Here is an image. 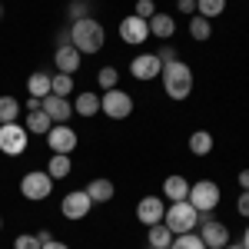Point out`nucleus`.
Masks as SVG:
<instances>
[{
	"instance_id": "79ce46f5",
	"label": "nucleus",
	"mask_w": 249,
	"mask_h": 249,
	"mask_svg": "<svg viewBox=\"0 0 249 249\" xmlns=\"http://www.w3.org/2000/svg\"><path fill=\"white\" fill-rule=\"evenodd\" d=\"M223 249H246V246H243V243H226Z\"/></svg>"
},
{
	"instance_id": "c9c22d12",
	"label": "nucleus",
	"mask_w": 249,
	"mask_h": 249,
	"mask_svg": "<svg viewBox=\"0 0 249 249\" xmlns=\"http://www.w3.org/2000/svg\"><path fill=\"white\" fill-rule=\"evenodd\" d=\"M40 107H43V96H30V100H27V113H34Z\"/></svg>"
},
{
	"instance_id": "cd10ccee",
	"label": "nucleus",
	"mask_w": 249,
	"mask_h": 249,
	"mask_svg": "<svg viewBox=\"0 0 249 249\" xmlns=\"http://www.w3.org/2000/svg\"><path fill=\"white\" fill-rule=\"evenodd\" d=\"M170 249H206V246H203V239L196 232H179V236H173Z\"/></svg>"
},
{
	"instance_id": "4468645a",
	"label": "nucleus",
	"mask_w": 249,
	"mask_h": 249,
	"mask_svg": "<svg viewBox=\"0 0 249 249\" xmlns=\"http://www.w3.org/2000/svg\"><path fill=\"white\" fill-rule=\"evenodd\" d=\"M43 113L50 116L53 123H67V120L73 116V103H70L67 96H53V93H47V96H43Z\"/></svg>"
},
{
	"instance_id": "20e7f679",
	"label": "nucleus",
	"mask_w": 249,
	"mask_h": 249,
	"mask_svg": "<svg viewBox=\"0 0 249 249\" xmlns=\"http://www.w3.org/2000/svg\"><path fill=\"white\" fill-rule=\"evenodd\" d=\"M100 113H107L110 120H126V116L133 113V96L126 93V90H120V87L103 90V96H100Z\"/></svg>"
},
{
	"instance_id": "2eb2a0df",
	"label": "nucleus",
	"mask_w": 249,
	"mask_h": 249,
	"mask_svg": "<svg viewBox=\"0 0 249 249\" xmlns=\"http://www.w3.org/2000/svg\"><path fill=\"white\" fill-rule=\"evenodd\" d=\"M80 53L77 47L70 43V47H57V53H53V63H57V73H77L80 70Z\"/></svg>"
},
{
	"instance_id": "c756f323",
	"label": "nucleus",
	"mask_w": 249,
	"mask_h": 249,
	"mask_svg": "<svg viewBox=\"0 0 249 249\" xmlns=\"http://www.w3.org/2000/svg\"><path fill=\"white\" fill-rule=\"evenodd\" d=\"M116 80H120V73H116V67H103L100 73H96V83L103 87V90H113Z\"/></svg>"
},
{
	"instance_id": "6e6552de",
	"label": "nucleus",
	"mask_w": 249,
	"mask_h": 249,
	"mask_svg": "<svg viewBox=\"0 0 249 249\" xmlns=\"http://www.w3.org/2000/svg\"><path fill=\"white\" fill-rule=\"evenodd\" d=\"M23 150H27V126H20V123H0V153L20 156Z\"/></svg>"
},
{
	"instance_id": "f3484780",
	"label": "nucleus",
	"mask_w": 249,
	"mask_h": 249,
	"mask_svg": "<svg viewBox=\"0 0 249 249\" xmlns=\"http://www.w3.org/2000/svg\"><path fill=\"white\" fill-rule=\"evenodd\" d=\"M87 193H90V199H93V206H96V203H110V199L116 196V186H113V179L100 176V179H90Z\"/></svg>"
},
{
	"instance_id": "dca6fc26",
	"label": "nucleus",
	"mask_w": 249,
	"mask_h": 249,
	"mask_svg": "<svg viewBox=\"0 0 249 249\" xmlns=\"http://www.w3.org/2000/svg\"><path fill=\"white\" fill-rule=\"evenodd\" d=\"M163 196H166L170 203L186 199V196H190V179H186V176H179V173L166 176V183H163Z\"/></svg>"
},
{
	"instance_id": "a878e982",
	"label": "nucleus",
	"mask_w": 249,
	"mask_h": 249,
	"mask_svg": "<svg viewBox=\"0 0 249 249\" xmlns=\"http://www.w3.org/2000/svg\"><path fill=\"white\" fill-rule=\"evenodd\" d=\"M210 34H213V20H206V17H196L190 20V37L193 40H210Z\"/></svg>"
},
{
	"instance_id": "2f4dec72",
	"label": "nucleus",
	"mask_w": 249,
	"mask_h": 249,
	"mask_svg": "<svg viewBox=\"0 0 249 249\" xmlns=\"http://www.w3.org/2000/svg\"><path fill=\"white\" fill-rule=\"evenodd\" d=\"M14 249H40V239L37 236H30V232H23L14 239Z\"/></svg>"
},
{
	"instance_id": "7c9ffc66",
	"label": "nucleus",
	"mask_w": 249,
	"mask_h": 249,
	"mask_svg": "<svg viewBox=\"0 0 249 249\" xmlns=\"http://www.w3.org/2000/svg\"><path fill=\"white\" fill-rule=\"evenodd\" d=\"M80 17H90V0H73L70 3V23Z\"/></svg>"
},
{
	"instance_id": "e433bc0d",
	"label": "nucleus",
	"mask_w": 249,
	"mask_h": 249,
	"mask_svg": "<svg viewBox=\"0 0 249 249\" xmlns=\"http://www.w3.org/2000/svg\"><path fill=\"white\" fill-rule=\"evenodd\" d=\"M176 7H179V10H183V14H193V10H196V0H179V3H176Z\"/></svg>"
},
{
	"instance_id": "ea45409f",
	"label": "nucleus",
	"mask_w": 249,
	"mask_h": 249,
	"mask_svg": "<svg viewBox=\"0 0 249 249\" xmlns=\"http://www.w3.org/2000/svg\"><path fill=\"white\" fill-rule=\"evenodd\" d=\"M239 186L249 190V170H239Z\"/></svg>"
},
{
	"instance_id": "a18cd8bd",
	"label": "nucleus",
	"mask_w": 249,
	"mask_h": 249,
	"mask_svg": "<svg viewBox=\"0 0 249 249\" xmlns=\"http://www.w3.org/2000/svg\"><path fill=\"white\" fill-rule=\"evenodd\" d=\"M146 249H153V246H146Z\"/></svg>"
},
{
	"instance_id": "7ed1b4c3",
	"label": "nucleus",
	"mask_w": 249,
	"mask_h": 249,
	"mask_svg": "<svg viewBox=\"0 0 249 249\" xmlns=\"http://www.w3.org/2000/svg\"><path fill=\"white\" fill-rule=\"evenodd\" d=\"M163 223L170 226L173 236H179V232H193L199 226V210L193 206L190 199H179V203H170L166 213H163Z\"/></svg>"
},
{
	"instance_id": "4be33fe9",
	"label": "nucleus",
	"mask_w": 249,
	"mask_h": 249,
	"mask_svg": "<svg viewBox=\"0 0 249 249\" xmlns=\"http://www.w3.org/2000/svg\"><path fill=\"white\" fill-rule=\"evenodd\" d=\"M70 170H73V163H70V153H50L47 173H50L53 179H63V176H70Z\"/></svg>"
},
{
	"instance_id": "9b49d317",
	"label": "nucleus",
	"mask_w": 249,
	"mask_h": 249,
	"mask_svg": "<svg viewBox=\"0 0 249 249\" xmlns=\"http://www.w3.org/2000/svg\"><path fill=\"white\" fill-rule=\"evenodd\" d=\"M80 143L77 130H70V126H63V123H57L50 133H47V146L53 150V153H73Z\"/></svg>"
},
{
	"instance_id": "f704fd0d",
	"label": "nucleus",
	"mask_w": 249,
	"mask_h": 249,
	"mask_svg": "<svg viewBox=\"0 0 249 249\" xmlns=\"http://www.w3.org/2000/svg\"><path fill=\"white\" fill-rule=\"evenodd\" d=\"M156 60H160V63L166 67V63H173V60H179V57H176V50H173V47H160V53H156Z\"/></svg>"
},
{
	"instance_id": "1a4fd4ad",
	"label": "nucleus",
	"mask_w": 249,
	"mask_h": 249,
	"mask_svg": "<svg viewBox=\"0 0 249 249\" xmlns=\"http://www.w3.org/2000/svg\"><path fill=\"white\" fill-rule=\"evenodd\" d=\"M120 40L130 43V47H143V43L150 40V23L143 17H136V14L123 17L120 20Z\"/></svg>"
},
{
	"instance_id": "6ab92c4d",
	"label": "nucleus",
	"mask_w": 249,
	"mask_h": 249,
	"mask_svg": "<svg viewBox=\"0 0 249 249\" xmlns=\"http://www.w3.org/2000/svg\"><path fill=\"white\" fill-rule=\"evenodd\" d=\"M146 246H153V249H170V243H173V232H170V226L166 223H156V226H146Z\"/></svg>"
},
{
	"instance_id": "ddd939ff",
	"label": "nucleus",
	"mask_w": 249,
	"mask_h": 249,
	"mask_svg": "<svg viewBox=\"0 0 249 249\" xmlns=\"http://www.w3.org/2000/svg\"><path fill=\"white\" fill-rule=\"evenodd\" d=\"M163 213H166V206H163L160 196H143V199L136 203V219H140L143 226H156V223H163Z\"/></svg>"
},
{
	"instance_id": "5701e85b",
	"label": "nucleus",
	"mask_w": 249,
	"mask_h": 249,
	"mask_svg": "<svg viewBox=\"0 0 249 249\" xmlns=\"http://www.w3.org/2000/svg\"><path fill=\"white\" fill-rule=\"evenodd\" d=\"M73 113H80V116H96V113H100V96L90 93V90H83V93L77 96V103H73Z\"/></svg>"
},
{
	"instance_id": "f03ea898",
	"label": "nucleus",
	"mask_w": 249,
	"mask_h": 249,
	"mask_svg": "<svg viewBox=\"0 0 249 249\" xmlns=\"http://www.w3.org/2000/svg\"><path fill=\"white\" fill-rule=\"evenodd\" d=\"M160 77H163V90H166L170 100H186V96L193 93V70H190V63L173 60V63L163 67Z\"/></svg>"
},
{
	"instance_id": "b1692460",
	"label": "nucleus",
	"mask_w": 249,
	"mask_h": 249,
	"mask_svg": "<svg viewBox=\"0 0 249 249\" xmlns=\"http://www.w3.org/2000/svg\"><path fill=\"white\" fill-rule=\"evenodd\" d=\"M190 153L210 156V153H213V133H206V130H196V133L190 136Z\"/></svg>"
},
{
	"instance_id": "473e14b6",
	"label": "nucleus",
	"mask_w": 249,
	"mask_h": 249,
	"mask_svg": "<svg viewBox=\"0 0 249 249\" xmlns=\"http://www.w3.org/2000/svg\"><path fill=\"white\" fill-rule=\"evenodd\" d=\"M136 17H143V20H150L156 14V7H153V0H140V3H136V10H133Z\"/></svg>"
},
{
	"instance_id": "37998d69",
	"label": "nucleus",
	"mask_w": 249,
	"mask_h": 249,
	"mask_svg": "<svg viewBox=\"0 0 249 249\" xmlns=\"http://www.w3.org/2000/svg\"><path fill=\"white\" fill-rule=\"evenodd\" d=\"M0 17H3V7H0Z\"/></svg>"
},
{
	"instance_id": "f8f14e48",
	"label": "nucleus",
	"mask_w": 249,
	"mask_h": 249,
	"mask_svg": "<svg viewBox=\"0 0 249 249\" xmlns=\"http://www.w3.org/2000/svg\"><path fill=\"white\" fill-rule=\"evenodd\" d=\"M130 73L146 83V80H156L163 73V63L156 60V53H136V57L130 60Z\"/></svg>"
},
{
	"instance_id": "39448f33",
	"label": "nucleus",
	"mask_w": 249,
	"mask_h": 249,
	"mask_svg": "<svg viewBox=\"0 0 249 249\" xmlns=\"http://www.w3.org/2000/svg\"><path fill=\"white\" fill-rule=\"evenodd\" d=\"M186 199H190L199 213H213L219 206V199H223V190H219L213 179H199V183H190V196H186Z\"/></svg>"
},
{
	"instance_id": "a19ab883",
	"label": "nucleus",
	"mask_w": 249,
	"mask_h": 249,
	"mask_svg": "<svg viewBox=\"0 0 249 249\" xmlns=\"http://www.w3.org/2000/svg\"><path fill=\"white\" fill-rule=\"evenodd\" d=\"M239 243H243V246L249 249V226H246V232H243V239H239Z\"/></svg>"
},
{
	"instance_id": "393cba45",
	"label": "nucleus",
	"mask_w": 249,
	"mask_h": 249,
	"mask_svg": "<svg viewBox=\"0 0 249 249\" xmlns=\"http://www.w3.org/2000/svg\"><path fill=\"white\" fill-rule=\"evenodd\" d=\"M20 100L17 96H0V123H17Z\"/></svg>"
},
{
	"instance_id": "c85d7f7f",
	"label": "nucleus",
	"mask_w": 249,
	"mask_h": 249,
	"mask_svg": "<svg viewBox=\"0 0 249 249\" xmlns=\"http://www.w3.org/2000/svg\"><path fill=\"white\" fill-rule=\"evenodd\" d=\"M53 96H70L73 93V77L70 73H53V87H50Z\"/></svg>"
},
{
	"instance_id": "c03bdc74",
	"label": "nucleus",
	"mask_w": 249,
	"mask_h": 249,
	"mask_svg": "<svg viewBox=\"0 0 249 249\" xmlns=\"http://www.w3.org/2000/svg\"><path fill=\"white\" fill-rule=\"evenodd\" d=\"M0 230H3V219H0Z\"/></svg>"
},
{
	"instance_id": "412c9836",
	"label": "nucleus",
	"mask_w": 249,
	"mask_h": 249,
	"mask_svg": "<svg viewBox=\"0 0 249 249\" xmlns=\"http://www.w3.org/2000/svg\"><path fill=\"white\" fill-rule=\"evenodd\" d=\"M50 87H53V73H47V70H37V73H30V80H27L30 96H47Z\"/></svg>"
},
{
	"instance_id": "58836bf2",
	"label": "nucleus",
	"mask_w": 249,
	"mask_h": 249,
	"mask_svg": "<svg viewBox=\"0 0 249 249\" xmlns=\"http://www.w3.org/2000/svg\"><path fill=\"white\" fill-rule=\"evenodd\" d=\"M40 249H70V246H67V243H57V239H50V243H43Z\"/></svg>"
},
{
	"instance_id": "0eeeda50",
	"label": "nucleus",
	"mask_w": 249,
	"mask_h": 249,
	"mask_svg": "<svg viewBox=\"0 0 249 249\" xmlns=\"http://www.w3.org/2000/svg\"><path fill=\"white\" fill-rule=\"evenodd\" d=\"M199 239L206 249H223L230 243V226L213 219V213H199Z\"/></svg>"
},
{
	"instance_id": "72a5a7b5",
	"label": "nucleus",
	"mask_w": 249,
	"mask_h": 249,
	"mask_svg": "<svg viewBox=\"0 0 249 249\" xmlns=\"http://www.w3.org/2000/svg\"><path fill=\"white\" fill-rule=\"evenodd\" d=\"M236 213H239V216H246V219H249V190H243L239 196H236Z\"/></svg>"
},
{
	"instance_id": "4c0bfd02",
	"label": "nucleus",
	"mask_w": 249,
	"mask_h": 249,
	"mask_svg": "<svg viewBox=\"0 0 249 249\" xmlns=\"http://www.w3.org/2000/svg\"><path fill=\"white\" fill-rule=\"evenodd\" d=\"M34 236H37V239H40V246H43V243H50V239H53V236H50V230H37V232H34Z\"/></svg>"
},
{
	"instance_id": "aec40b11",
	"label": "nucleus",
	"mask_w": 249,
	"mask_h": 249,
	"mask_svg": "<svg viewBox=\"0 0 249 249\" xmlns=\"http://www.w3.org/2000/svg\"><path fill=\"white\" fill-rule=\"evenodd\" d=\"M53 130V120L43 113V107L34 110V113H27V133H37V136H47Z\"/></svg>"
},
{
	"instance_id": "9d476101",
	"label": "nucleus",
	"mask_w": 249,
	"mask_h": 249,
	"mask_svg": "<svg viewBox=\"0 0 249 249\" xmlns=\"http://www.w3.org/2000/svg\"><path fill=\"white\" fill-rule=\"evenodd\" d=\"M90 210H93V199H90V193L87 190H73L63 196V203H60V213L67 216V219H83V216H90Z\"/></svg>"
},
{
	"instance_id": "f257e3e1",
	"label": "nucleus",
	"mask_w": 249,
	"mask_h": 249,
	"mask_svg": "<svg viewBox=\"0 0 249 249\" xmlns=\"http://www.w3.org/2000/svg\"><path fill=\"white\" fill-rule=\"evenodd\" d=\"M70 43L77 47L80 53H100L103 43H107V30L103 23L93 17H80L70 23Z\"/></svg>"
},
{
	"instance_id": "a211bd4d",
	"label": "nucleus",
	"mask_w": 249,
	"mask_h": 249,
	"mask_svg": "<svg viewBox=\"0 0 249 249\" xmlns=\"http://www.w3.org/2000/svg\"><path fill=\"white\" fill-rule=\"evenodd\" d=\"M150 23V37H160V40H170L176 34V20L170 14H153V17L146 20Z\"/></svg>"
},
{
	"instance_id": "bb28decb",
	"label": "nucleus",
	"mask_w": 249,
	"mask_h": 249,
	"mask_svg": "<svg viewBox=\"0 0 249 249\" xmlns=\"http://www.w3.org/2000/svg\"><path fill=\"white\" fill-rule=\"evenodd\" d=\"M196 10H199V17L213 20V17H219V14L226 10V0H196Z\"/></svg>"
},
{
	"instance_id": "423d86ee",
	"label": "nucleus",
	"mask_w": 249,
	"mask_h": 249,
	"mask_svg": "<svg viewBox=\"0 0 249 249\" xmlns=\"http://www.w3.org/2000/svg\"><path fill=\"white\" fill-rule=\"evenodd\" d=\"M53 176L47 170H34V173H23V179H20V193L27 196V199H34V203H40V199H47L50 193H53Z\"/></svg>"
}]
</instances>
